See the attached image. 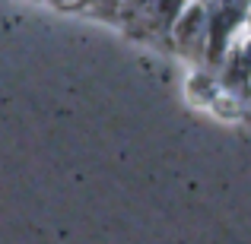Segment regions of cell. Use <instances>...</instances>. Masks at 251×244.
<instances>
[{
  "label": "cell",
  "mask_w": 251,
  "mask_h": 244,
  "mask_svg": "<svg viewBox=\"0 0 251 244\" xmlns=\"http://www.w3.org/2000/svg\"><path fill=\"white\" fill-rule=\"evenodd\" d=\"M175 38L181 44V51H188V54H194V44L197 51L207 44V13H203L201 3H191L188 13L175 19Z\"/></svg>",
  "instance_id": "cell-1"
},
{
  "label": "cell",
  "mask_w": 251,
  "mask_h": 244,
  "mask_svg": "<svg viewBox=\"0 0 251 244\" xmlns=\"http://www.w3.org/2000/svg\"><path fill=\"white\" fill-rule=\"evenodd\" d=\"M220 6H245V0H220Z\"/></svg>",
  "instance_id": "cell-2"
}]
</instances>
